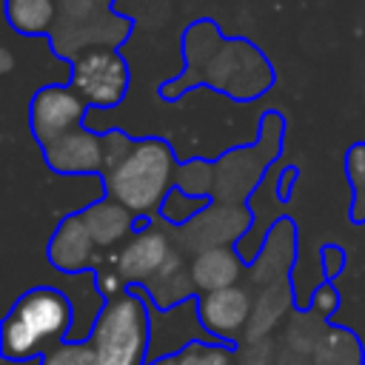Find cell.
<instances>
[{"label": "cell", "mask_w": 365, "mask_h": 365, "mask_svg": "<svg viewBox=\"0 0 365 365\" xmlns=\"http://www.w3.org/2000/svg\"><path fill=\"white\" fill-rule=\"evenodd\" d=\"M185 71L160 86L163 100H177L191 86H211L234 100H257L274 86L268 57L242 37L222 40L214 20H197L182 37Z\"/></svg>", "instance_id": "cell-1"}, {"label": "cell", "mask_w": 365, "mask_h": 365, "mask_svg": "<svg viewBox=\"0 0 365 365\" xmlns=\"http://www.w3.org/2000/svg\"><path fill=\"white\" fill-rule=\"evenodd\" d=\"M71 322H74V308L63 291L31 288L9 308L3 319L0 351L6 359L14 362L46 356L54 345L66 342Z\"/></svg>", "instance_id": "cell-2"}, {"label": "cell", "mask_w": 365, "mask_h": 365, "mask_svg": "<svg viewBox=\"0 0 365 365\" xmlns=\"http://www.w3.org/2000/svg\"><path fill=\"white\" fill-rule=\"evenodd\" d=\"M177 168L180 163L165 140L143 137L114 171L103 174L106 197L125 205L134 217H154L174 188Z\"/></svg>", "instance_id": "cell-3"}, {"label": "cell", "mask_w": 365, "mask_h": 365, "mask_svg": "<svg viewBox=\"0 0 365 365\" xmlns=\"http://www.w3.org/2000/svg\"><path fill=\"white\" fill-rule=\"evenodd\" d=\"M148 308L137 291H120L108 297L91 328V348L97 365H145L148 354Z\"/></svg>", "instance_id": "cell-4"}, {"label": "cell", "mask_w": 365, "mask_h": 365, "mask_svg": "<svg viewBox=\"0 0 365 365\" xmlns=\"http://www.w3.org/2000/svg\"><path fill=\"white\" fill-rule=\"evenodd\" d=\"M285 137V120L279 111H265L259 123V137L254 145H240L225 151L217 165V182H214V202L228 205H245V200L262 185V180L271 174V163L282 151Z\"/></svg>", "instance_id": "cell-5"}, {"label": "cell", "mask_w": 365, "mask_h": 365, "mask_svg": "<svg viewBox=\"0 0 365 365\" xmlns=\"http://www.w3.org/2000/svg\"><path fill=\"white\" fill-rule=\"evenodd\" d=\"M131 34V20L111 11V0H57L51 48L63 60H74L91 46H120Z\"/></svg>", "instance_id": "cell-6"}, {"label": "cell", "mask_w": 365, "mask_h": 365, "mask_svg": "<svg viewBox=\"0 0 365 365\" xmlns=\"http://www.w3.org/2000/svg\"><path fill=\"white\" fill-rule=\"evenodd\" d=\"M71 86L91 108H111L128 91V66L114 46H91L71 60Z\"/></svg>", "instance_id": "cell-7"}, {"label": "cell", "mask_w": 365, "mask_h": 365, "mask_svg": "<svg viewBox=\"0 0 365 365\" xmlns=\"http://www.w3.org/2000/svg\"><path fill=\"white\" fill-rule=\"evenodd\" d=\"M86 108L88 103L77 94L71 83H54V86L37 88L29 106V123H31V134L40 143V148L80 128L86 120Z\"/></svg>", "instance_id": "cell-8"}, {"label": "cell", "mask_w": 365, "mask_h": 365, "mask_svg": "<svg viewBox=\"0 0 365 365\" xmlns=\"http://www.w3.org/2000/svg\"><path fill=\"white\" fill-rule=\"evenodd\" d=\"M251 225H254V211L248 205L211 202L188 225L174 228V231H177L182 248H191L194 254H200L208 248H228L231 242L242 240Z\"/></svg>", "instance_id": "cell-9"}, {"label": "cell", "mask_w": 365, "mask_h": 365, "mask_svg": "<svg viewBox=\"0 0 365 365\" xmlns=\"http://www.w3.org/2000/svg\"><path fill=\"white\" fill-rule=\"evenodd\" d=\"M180 254L174 245V237L165 228L148 225L145 231L131 234V240L120 248L117 254V274L128 285H143L148 288Z\"/></svg>", "instance_id": "cell-10"}, {"label": "cell", "mask_w": 365, "mask_h": 365, "mask_svg": "<svg viewBox=\"0 0 365 365\" xmlns=\"http://www.w3.org/2000/svg\"><path fill=\"white\" fill-rule=\"evenodd\" d=\"M197 317L200 325L214 336V339H237L254 317V302L251 294L242 285L208 291L197 297Z\"/></svg>", "instance_id": "cell-11"}, {"label": "cell", "mask_w": 365, "mask_h": 365, "mask_svg": "<svg viewBox=\"0 0 365 365\" xmlns=\"http://www.w3.org/2000/svg\"><path fill=\"white\" fill-rule=\"evenodd\" d=\"M43 157L57 174H103V134L80 125L48 143Z\"/></svg>", "instance_id": "cell-12"}, {"label": "cell", "mask_w": 365, "mask_h": 365, "mask_svg": "<svg viewBox=\"0 0 365 365\" xmlns=\"http://www.w3.org/2000/svg\"><path fill=\"white\" fill-rule=\"evenodd\" d=\"M94 240H91V231L83 220V214H68L60 220L57 231L51 234V242H48V259L54 268L66 271V274H77V271H86L94 259Z\"/></svg>", "instance_id": "cell-13"}, {"label": "cell", "mask_w": 365, "mask_h": 365, "mask_svg": "<svg viewBox=\"0 0 365 365\" xmlns=\"http://www.w3.org/2000/svg\"><path fill=\"white\" fill-rule=\"evenodd\" d=\"M188 271H191L194 291L200 294L231 288L242 277V257L234 248H208L194 254V259L188 262Z\"/></svg>", "instance_id": "cell-14"}, {"label": "cell", "mask_w": 365, "mask_h": 365, "mask_svg": "<svg viewBox=\"0 0 365 365\" xmlns=\"http://www.w3.org/2000/svg\"><path fill=\"white\" fill-rule=\"evenodd\" d=\"M88 231H91V240L97 248H108V245H117L120 240H125L128 234H134V225H137V217L120 205L117 200L111 197H103L97 202H91L88 208L80 211Z\"/></svg>", "instance_id": "cell-15"}, {"label": "cell", "mask_w": 365, "mask_h": 365, "mask_svg": "<svg viewBox=\"0 0 365 365\" xmlns=\"http://www.w3.org/2000/svg\"><path fill=\"white\" fill-rule=\"evenodd\" d=\"M291 259H294V222L288 217H279L277 222H271L262 240V251L254 259V277L259 282L274 285L282 279Z\"/></svg>", "instance_id": "cell-16"}, {"label": "cell", "mask_w": 365, "mask_h": 365, "mask_svg": "<svg viewBox=\"0 0 365 365\" xmlns=\"http://www.w3.org/2000/svg\"><path fill=\"white\" fill-rule=\"evenodd\" d=\"M6 17L20 34H51L57 0H6Z\"/></svg>", "instance_id": "cell-17"}, {"label": "cell", "mask_w": 365, "mask_h": 365, "mask_svg": "<svg viewBox=\"0 0 365 365\" xmlns=\"http://www.w3.org/2000/svg\"><path fill=\"white\" fill-rule=\"evenodd\" d=\"M217 182V165L208 160H188L177 168L174 188H180L188 197H211Z\"/></svg>", "instance_id": "cell-18"}, {"label": "cell", "mask_w": 365, "mask_h": 365, "mask_svg": "<svg viewBox=\"0 0 365 365\" xmlns=\"http://www.w3.org/2000/svg\"><path fill=\"white\" fill-rule=\"evenodd\" d=\"M211 202H214L211 197H188V194H182L180 188H171V194L165 197V202H163V208H160V220H163L165 225H171V228H182V225H188L197 214H202Z\"/></svg>", "instance_id": "cell-19"}, {"label": "cell", "mask_w": 365, "mask_h": 365, "mask_svg": "<svg viewBox=\"0 0 365 365\" xmlns=\"http://www.w3.org/2000/svg\"><path fill=\"white\" fill-rule=\"evenodd\" d=\"M345 174L354 191L351 200V220L365 222V143H354L345 151Z\"/></svg>", "instance_id": "cell-20"}, {"label": "cell", "mask_w": 365, "mask_h": 365, "mask_svg": "<svg viewBox=\"0 0 365 365\" xmlns=\"http://www.w3.org/2000/svg\"><path fill=\"white\" fill-rule=\"evenodd\" d=\"M40 365H97V354L88 339H80V342L66 339V342L54 345L40 359Z\"/></svg>", "instance_id": "cell-21"}, {"label": "cell", "mask_w": 365, "mask_h": 365, "mask_svg": "<svg viewBox=\"0 0 365 365\" xmlns=\"http://www.w3.org/2000/svg\"><path fill=\"white\" fill-rule=\"evenodd\" d=\"M180 365H231V351L217 342H188L177 351Z\"/></svg>", "instance_id": "cell-22"}, {"label": "cell", "mask_w": 365, "mask_h": 365, "mask_svg": "<svg viewBox=\"0 0 365 365\" xmlns=\"http://www.w3.org/2000/svg\"><path fill=\"white\" fill-rule=\"evenodd\" d=\"M134 143H137V140L128 137V134L120 131V128H108V131H103V174L114 171V168L131 154Z\"/></svg>", "instance_id": "cell-23"}, {"label": "cell", "mask_w": 365, "mask_h": 365, "mask_svg": "<svg viewBox=\"0 0 365 365\" xmlns=\"http://www.w3.org/2000/svg\"><path fill=\"white\" fill-rule=\"evenodd\" d=\"M345 268V251L339 245H325L322 248V271L328 279H334L336 274H342Z\"/></svg>", "instance_id": "cell-24"}, {"label": "cell", "mask_w": 365, "mask_h": 365, "mask_svg": "<svg viewBox=\"0 0 365 365\" xmlns=\"http://www.w3.org/2000/svg\"><path fill=\"white\" fill-rule=\"evenodd\" d=\"M297 177H299V168H294V165H288V168L279 171L277 185H274V194H277L279 202H288V200H291V191H294V185H297Z\"/></svg>", "instance_id": "cell-25"}, {"label": "cell", "mask_w": 365, "mask_h": 365, "mask_svg": "<svg viewBox=\"0 0 365 365\" xmlns=\"http://www.w3.org/2000/svg\"><path fill=\"white\" fill-rule=\"evenodd\" d=\"M334 308H336V291H334V285H319L314 291V311L331 314Z\"/></svg>", "instance_id": "cell-26"}, {"label": "cell", "mask_w": 365, "mask_h": 365, "mask_svg": "<svg viewBox=\"0 0 365 365\" xmlns=\"http://www.w3.org/2000/svg\"><path fill=\"white\" fill-rule=\"evenodd\" d=\"M97 288L106 294V299H108V297H114V294H120V291H125V288H123V277H120V274H100Z\"/></svg>", "instance_id": "cell-27"}, {"label": "cell", "mask_w": 365, "mask_h": 365, "mask_svg": "<svg viewBox=\"0 0 365 365\" xmlns=\"http://www.w3.org/2000/svg\"><path fill=\"white\" fill-rule=\"evenodd\" d=\"M0 71H3V74L11 71V51H9V48H0Z\"/></svg>", "instance_id": "cell-28"}, {"label": "cell", "mask_w": 365, "mask_h": 365, "mask_svg": "<svg viewBox=\"0 0 365 365\" xmlns=\"http://www.w3.org/2000/svg\"><path fill=\"white\" fill-rule=\"evenodd\" d=\"M148 365H180V356L177 354H168V356H160V359H154Z\"/></svg>", "instance_id": "cell-29"}]
</instances>
